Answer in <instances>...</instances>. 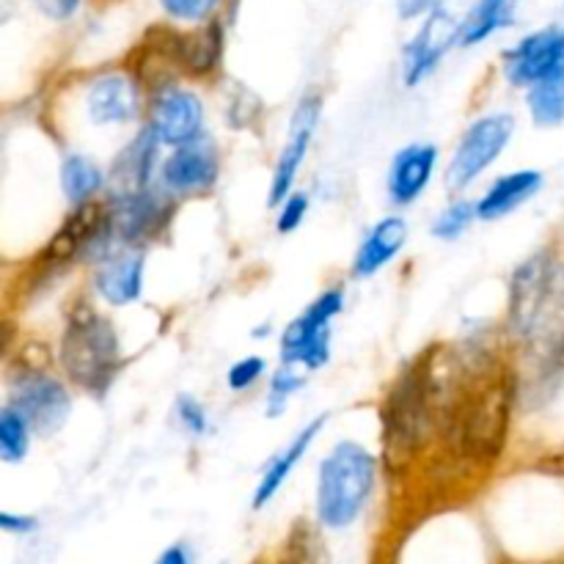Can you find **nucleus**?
<instances>
[{"label": "nucleus", "mask_w": 564, "mask_h": 564, "mask_svg": "<svg viewBox=\"0 0 564 564\" xmlns=\"http://www.w3.org/2000/svg\"><path fill=\"white\" fill-rule=\"evenodd\" d=\"M158 143L160 138L154 135V130L149 127V130L138 132L135 141L116 158L110 180L119 185V193L147 191V182L154 169V158H158Z\"/></svg>", "instance_id": "obj_22"}, {"label": "nucleus", "mask_w": 564, "mask_h": 564, "mask_svg": "<svg viewBox=\"0 0 564 564\" xmlns=\"http://www.w3.org/2000/svg\"><path fill=\"white\" fill-rule=\"evenodd\" d=\"M435 163H438V149L433 143H411L397 158L389 169V198L394 204H413L424 193V187L433 180Z\"/></svg>", "instance_id": "obj_17"}, {"label": "nucleus", "mask_w": 564, "mask_h": 564, "mask_svg": "<svg viewBox=\"0 0 564 564\" xmlns=\"http://www.w3.org/2000/svg\"><path fill=\"white\" fill-rule=\"evenodd\" d=\"M218 174V154L209 143H187L163 163V182L174 196H196V193L209 191Z\"/></svg>", "instance_id": "obj_14"}, {"label": "nucleus", "mask_w": 564, "mask_h": 564, "mask_svg": "<svg viewBox=\"0 0 564 564\" xmlns=\"http://www.w3.org/2000/svg\"><path fill=\"white\" fill-rule=\"evenodd\" d=\"M516 383L512 375L494 372L460 391L449 419L452 446L474 463H494L510 435Z\"/></svg>", "instance_id": "obj_1"}, {"label": "nucleus", "mask_w": 564, "mask_h": 564, "mask_svg": "<svg viewBox=\"0 0 564 564\" xmlns=\"http://www.w3.org/2000/svg\"><path fill=\"white\" fill-rule=\"evenodd\" d=\"M510 6L512 0H477V6L471 9L468 20L463 22L460 42L463 44H479L488 36H494L499 28H505L510 22Z\"/></svg>", "instance_id": "obj_25"}, {"label": "nucleus", "mask_w": 564, "mask_h": 564, "mask_svg": "<svg viewBox=\"0 0 564 564\" xmlns=\"http://www.w3.org/2000/svg\"><path fill=\"white\" fill-rule=\"evenodd\" d=\"M408 240V224L402 218H383L372 231L367 235V240L358 248L356 259H352V273L358 279H369V275L380 273L397 253L402 251Z\"/></svg>", "instance_id": "obj_19"}, {"label": "nucleus", "mask_w": 564, "mask_h": 564, "mask_svg": "<svg viewBox=\"0 0 564 564\" xmlns=\"http://www.w3.org/2000/svg\"><path fill=\"white\" fill-rule=\"evenodd\" d=\"M220 53H224V28L218 22H209L191 33H180L174 42L176 64L196 77L215 72V66L220 64Z\"/></svg>", "instance_id": "obj_21"}, {"label": "nucleus", "mask_w": 564, "mask_h": 564, "mask_svg": "<svg viewBox=\"0 0 564 564\" xmlns=\"http://www.w3.org/2000/svg\"><path fill=\"white\" fill-rule=\"evenodd\" d=\"M306 213H308V196H303V193H292V196L281 204L279 220H275V226H279L281 235H290V231H295L297 226L303 224V218H306Z\"/></svg>", "instance_id": "obj_32"}, {"label": "nucleus", "mask_w": 564, "mask_h": 564, "mask_svg": "<svg viewBox=\"0 0 564 564\" xmlns=\"http://www.w3.org/2000/svg\"><path fill=\"white\" fill-rule=\"evenodd\" d=\"M31 424L25 422L22 413H17L14 408L6 405L0 411V457L6 463H22L28 455V446H31Z\"/></svg>", "instance_id": "obj_26"}, {"label": "nucleus", "mask_w": 564, "mask_h": 564, "mask_svg": "<svg viewBox=\"0 0 564 564\" xmlns=\"http://www.w3.org/2000/svg\"><path fill=\"white\" fill-rule=\"evenodd\" d=\"M284 564H323V545L312 529H295L284 545Z\"/></svg>", "instance_id": "obj_29"}, {"label": "nucleus", "mask_w": 564, "mask_h": 564, "mask_svg": "<svg viewBox=\"0 0 564 564\" xmlns=\"http://www.w3.org/2000/svg\"><path fill=\"white\" fill-rule=\"evenodd\" d=\"M345 308L339 286L323 292L281 336V361L306 369H319L330 356V319Z\"/></svg>", "instance_id": "obj_6"}, {"label": "nucleus", "mask_w": 564, "mask_h": 564, "mask_svg": "<svg viewBox=\"0 0 564 564\" xmlns=\"http://www.w3.org/2000/svg\"><path fill=\"white\" fill-rule=\"evenodd\" d=\"M564 69V28H543L507 50L505 72L516 86L532 88L534 83Z\"/></svg>", "instance_id": "obj_9"}, {"label": "nucleus", "mask_w": 564, "mask_h": 564, "mask_svg": "<svg viewBox=\"0 0 564 564\" xmlns=\"http://www.w3.org/2000/svg\"><path fill=\"white\" fill-rule=\"evenodd\" d=\"M378 479V460L356 441H341L319 466L317 518L328 529H347L358 521Z\"/></svg>", "instance_id": "obj_4"}, {"label": "nucleus", "mask_w": 564, "mask_h": 564, "mask_svg": "<svg viewBox=\"0 0 564 564\" xmlns=\"http://www.w3.org/2000/svg\"><path fill=\"white\" fill-rule=\"evenodd\" d=\"M262 375H264L262 358L248 356L229 369V378H226V383H229L231 391H248L251 386L259 383V378H262Z\"/></svg>", "instance_id": "obj_31"}, {"label": "nucleus", "mask_w": 564, "mask_h": 564, "mask_svg": "<svg viewBox=\"0 0 564 564\" xmlns=\"http://www.w3.org/2000/svg\"><path fill=\"white\" fill-rule=\"evenodd\" d=\"M110 207V235L127 248H141L154 240L169 220V204L149 191L116 193Z\"/></svg>", "instance_id": "obj_8"}, {"label": "nucleus", "mask_w": 564, "mask_h": 564, "mask_svg": "<svg viewBox=\"0 0 564 564\" xmlns=\"http://www.w3.org/2000/svg\"><path fill=\"white\" fill-rule=\"evenodd\" d=\"M303 383H306V375H301L295 367H290V364H284V367L273 375V380H270V394H268L270 419H275L281 411H284L290 397L295 394V391H301Z\"/></svg>", "instance_id": "obj_28"}, {"label": "nucleus", "mask_w": 564, "mask_h": 564, "mask_svg": "<svg viewBox=\"0 0 564 564\" xmlns=\"http://www.w3.org/2000/svg\"><path fill=\"white\" fill-rule=\"evenodd\" d=\"M102 169L94 160L83 158V154H69L61 165V187H64V196L75 207L94 202V196L102 191Z\"/></svg>", "instance_id": "obj_23"}, {"label": "nucleus", "mask_w": 564, "mask_h": 564, "mask_svg": "<svg viewBox=\"0 0 564 564\" xmlns=\"http://www.w3.org/2000/svg\"><path fill=\"white\" fill-rule=\"evenodd\" d=\"M529 110L538 127H560L564 121V69L529 88Z\"/></svg>", "instance_id": "obj_24"}, {"label": "nucleus", "mask_w": 564, "mask_h": 564, "mask_svg": "<svg viewBox=\"0 0 564 564\" xmlns=\"http://www.w3.org/2000/svg\"><path fill=\"white\" fill-rule=\"evenodd\" d=\"M94 286L110 306H127L143 292V251L141 248H119L97 264Z\"/></svg>", "instance_id": "obj_16"}, {"label": "nucleus", "mask_w": 564, "mask_h": 564, "mask_svg": "<svg viewBox=\"0 0 564 564\" xmlns=\"http://www.w3.org/2000/svg\"><path fill=\"white\" fill-rule=\"evenodd\" d=\"M0 527H3V532L31 534V532H36L39 521L31 516H14V512H3V516H0Z\"/></svg>", "instance_id": "obj_36"}, {"label": "nucleus", "mask_w": 564, "mask_h": 564, "mask_svg": "<svg viewBox=\"0 0 564 564\" xmlns=\"http://www.w3.org/2000/svg\"><path fill=\"white\" fill-rule=\"evenodd\" d=\"M556 361H560L562 367H564V334H562V339H560V347H556Z\"/></svg>", "instance_id": "obj_38"}, {"label": "nucleus", "mask_w": 564, "mask_h": 564, "mask_svg": "<svg viewBox=\"0 0 564 564\" xmlns=\"http://www.w3.org/2000/svg\"><path fill=\"white\" fill-rule=\"evenodd\" d=\"M460 31L463 25H457L446 11L438 9L427 17L422 31L405 47V58H402V77H405L408 86H419L444 61L455 39H460Z\"/></svg>", "instance_id": "obj_13"}, {"label": "nucleus", "mask_w": 564, "mask_h": 564, "mask_svg": "<svg viewBox=\"0 0 564 564\" xmlns=\"http://www.w3.org/2000/svg\"><path fill=\"white\" fill-rule=\"evenodd\" d=\"M543 187V174L540 171H512V174L501 176L490 185L477 202V218L482 220H499L510 215L512 209L521 207L523 202L534 196Z\"/></svg>", "instance_id": "obj_20"}, {"label": "nucleus", "mask_w": 564, "mask_h": 564, "mask_svg": "<svg viewBox=\"0 0 564 564\" xmlns=\"http://www.w3.org/2000/svg\"><path fill=\"white\" fill-rule=\"evenodd\" d=\"M42 14H47L50 20H69L77 11L80 0H31Z\"/></svg>", "instance_id": "obj_34"}, {"label": "nucleus", "mask_w": 564, "mask_h": 564, "mask_svg": "<svg viewBox=\"0 0 564 564\" xmlns=\"http://www.w3.org/2000/svg\"><path fill=\"white\" fill-rule=\"evenodd\" d=\"M204 124V105L202 99L185 88L169 86L158 91L152 105V130L160 143L169 147H187L198 138Z\"/></svg>", "instance_id": "obj_12"}, {"label": "nucleus", "mask_w": 564, "mask_h": 564, "mask_svg": "<svg viewBox=\"0 0 564 564\" xmlns=\"http://www.w3.org/2000/svg\"><path fill=\"white\" fill-rule=\"evenodd\" d=\"M512 132H516V116L510 113H490L474 121L452 154L446 185L452 191H466L499 160L507 143L512 141Z\"/></svg>", "instance_id": "obj_5"}, {"label": "nucleus", "mask_w": 564, "mask_h": 564, "mask_svg": "<svg viewBox=\"0 0 564 564\" xmlns=\"http://www.w3.org/2000/svg\"><path fill=\"white\" fill-rule=\"evenodd\" d=\"M477 218V204L471 202H455L433 220V235L438 240H457L468 226Z\"/></svg>", "instance_id": "obj_27"}, {"label": "nucleus", "mask_w": 564, "mask_h": 564, "mask_svg": "<svg viewBox=\"0 0 564 564\" xmlns=\"http://www.w3.org/2000/svg\"><path fill=\"white\" fill-rule=\"evenodd\" d=\"M176 419H180V424L185 427V433L191 435L207 433V413H204V408L198 405L193 397H182V400L176 402Z\"/></svg>", "instance_id": "obj_33"}, {"label": "nucleus", "mask_w": 564, "mask_h": 564, "mask_svg": "<svg viewBox=\"0 0 564 564\" xmlns=\"http://www.w3.org/2000/svg\"><path fill=\"white\" fill-rule=\"evenodd\" d=\"M319 102L317 94H306L297 105V110L292 113L290 121V138H286L284 149L279 154V163L273 171V185H270V204H284L292 196V185L297 180V171H301L303 160H306L308 147H312L314 130H317L319 121Z\"/></svg>", "instance_id": "obj_10"}, {"label": "nucleus", "mask_w": 564, "mask_h": 564, "mask_svg": "<svg viewBox=\"0 0 564 564\" xmlns=\"http://www.w3.org/2000/svg\"><path fill=\"white\" fill-rule=\"evenodd\" d=\"M86 110L94 124H124L138 113V80L124 72H108L91 80Z\"/></svg>", "instance_id": "obj_15"}, {"label": "nucleus", "mask_w": 564, "mask_h": 564, "mask_svg": "<svg viewBox=\"0 0 564 564\" xmlns=\"http://www.w3.org/2000/svg\"><path fill=\"white\" fill-rule=\"evenodd\" d=\"M444 0H397V9L405 20H413V17H422V14H433V11L441 9Z\"/></svg>", "instance_id": "obj_35"}, {"label": "nucleus", "mask_w": 564, "mask_h": 564, "mask_svg": "<svg viewBox=\"0 0 564 564\" xmlns=\"http://www.w3.org/2000/svg\"><path fill=\"white\" fill-rule=\"evenodd\" d=\"M323 427H325V416L314 419L312 424H306V427H303L301 433H297L295 438H292L290 444H286L284 449L273 457V460H270L268 471L262 474L257 490H253V510H262L264 505H270V501H273V496L279 494V490L284 488L286 479L292 477V471L297 468V463H301L303 457H306V452L312 449V444L317 441L319 430Z\"/></svg>", "instance_id": "obj_18"}, {"label": "nucleus", "mask_w": 564, "mask_h": 564, "mask_svg": "<svg viewBox=\"0 0 564 564\" xmlns=\"http://www.w3.org/2000/svg\"><path fill=\"white\" fill-rule=\"evenodd\" d=\"M154 564H191V556H187L185 545H171L160 554V560Z\"/></svg>", "instance_id": "obj_37"}, {"label": "nucleus", "mask_w": 564, "mask_h": 564, "mask_svg": "<svg viewBox=\"0 0 564 564\" xmlns=\"http://www.w3.org/2000/svg\"><path fill=\"white\" fill-rule=\"evenodd\" d=\"M110 235V207L99 202L80 204L69 213V218L61 224L53 240L42 251L44 268H55V264H69L77 253L86 251L88 246L102 240Z\"/></svg>", "instance_id": "obj_11"}, {"label": "nucleus", "mask_w": 564, "mask_h": 564, "mask_svg": "<svg viewBox=\"0 0 564 564\" xmlns=\"http://www.w3.org/2000/svg\"><path fill=\"white\" fill-rule=\"evenodd\" d=\"M9 408L25 416L33 433L53 435L66 424L72 411V397L64 383L47 372H20L11 386Z\"/></svg>", "instance_id": "obj_7"}, {"label": "nucleus", "mask_w": 564, "mask_h": 564, "mask_svg": "<svg viewBox=\"0 0 564 564\" xmlns=\"http://www.w3.org/2000/svg\"><path fill=\"white\" fill-rule=\"evenodd\" d=\"M61 364L72 383L102 394L121 367V347L113 323L88 303H75L61 339Z\"/></svg>", "instance_id": "obj_3"}, {"label": "nucleus", "mask_w": 564, "mask_h": 564, "mask_svg": "<svg viewBox=\"0 0 564 564\" xmlns=\"http://www.w3.org/2000/svg\"><path fill=\"white\" fill-rule=\"evenodd\" d=\"M507 323L521 339L540 341L556 336L560 347L564 334V262L543 251L529 257L512 273Z\"/></svg>", "instance_id": "obj_2"}, {"label": "nucleus", "mask_w": 564, "mask_h": 564, "mask_svg": "<svg viewBox=\"0 0 564 564\" xmlns=\"http://www.w3.org/2000/svg\"><path fill=\"white\" fill-rule=\"evenodd\" d=\"M165 14L182 22H202L215 11L218 0H160Z\"/></svg>", "instance_id": "obj_30"}]
</instances>
